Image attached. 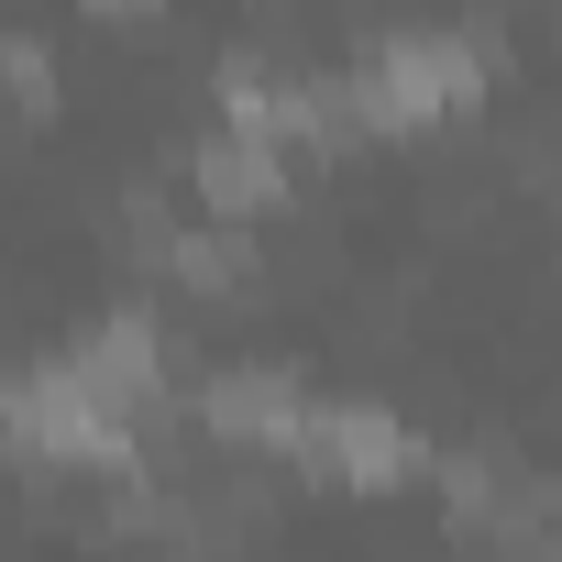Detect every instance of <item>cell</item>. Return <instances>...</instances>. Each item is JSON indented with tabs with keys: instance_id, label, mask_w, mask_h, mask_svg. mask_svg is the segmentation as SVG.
I'll list each match as a JSON object with an SVG mask.
<instances>
[{
	"instance_id": "3957f363",
	"label": "cell",
	"mask_w": 562,
	"mask_h": 562,
	"mask_svg": "<svg viewBox=\"0 0 562 562\" xmlns=\"http://www.w3.org/2000/svg\"><path fill=\"white\" fill-rule=\"evenodd\" d=\"M188 188H199V210H210V221H265V210H288L299 155L276 144V133H254V122H221V133L199 144Z\"/></svg>"
},
{
	"instance_id": "7a4b0ae2",
	"label": "cell",
	"mask_w": 562,
	"mask_h": 562,
	"mask_svg": "<svg viewBox=\"0 0 562 562\" xmlns=\"http://www.w3.org/2000/svg\"><path fill=\"white\" fill-rule=\"evenodd\" d=\"M67 375H78V386H89V397L144 441V430H155V408H166V331H155L144 310H122V321H100V331L67 353Z\"/></svg>"
},
{
	"instance_id": "52a82bcc",
	"label": "cell",
	"mask_w": 562,
	"mask_h": 562,
	"mask_svg": "<svg viewBox=\"0 0 562 562\" xmlns=\"http://www.w3.org/2000/svg\"><path fill=\"white\" fill-rule=\"evenodd\" d=\"M100 23H155V0H89Z\"/></svg>"
},
{
	"instance_id": "6da1fadb",
	"label": "cell",
	"mask_w": 562,
	"mask_h": 562,
	"mask_svg": "<svg viewBox=\"0 0 562 562\" xmlns=\"http://www.w3.org/2000/svg\"><path fill=\"white\" fill-rule=\"evenodd\" d=\"M342 89H353L364 133H430V122H452V111L485 100V45L474 34H386Z\"/></svg>"
},
{
	"instance_id": "5b68a950",
	"label": "cell",
	"mask_w": 562,
	"mask_h": 562,
	"mask_svg": "<svg viewBox=\"0 0 562 562\" xmlns=\"http://www.w3.org/2000/svg\"><path fill=\"white\" fill-rule=\"evenodd\" d=\"M199 430H210V441H232V452H276V463H299L310 397H299V375L243 364V375H210V386H199Z\"/></svg>"
},
{
	"instance_id": "277c9868",
	"label": "cell",
	"mask_w": 562,
	"mask_h": 562,
	"mask_svg": "<svg viewBox=\"0 0 562 562\" xmlns=\"http://www.w3.org/2000/svg\"><path fill=\"white\" fill-rule=\"evenodd\" d=\"M299 452H310L331 485H353V496H386V485L419 474V441H408V419H386V408H321V397H310Z\"/></svg>"
},
{
	"instance_id": "8992f818",
	"label": "cell",
	"mask_w": 562,
	"mask_h": 562,
	"mask_svg": "<svg viewBox=\"0 0 562 562\" xmlns=\"http://www.w3.org/2000/svg\"><path fill=\"white\" fill-rule=\"evenodd\" d=\"M188 299H210V310H232L243 288H254V243H243V221H199V232H166V254H155Z\"/></svg>"
}]
</instances>
